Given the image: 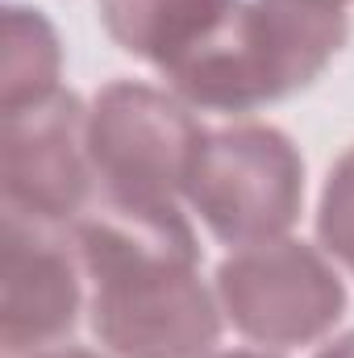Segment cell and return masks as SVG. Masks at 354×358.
Masks as SVG:
<instances>
[{"instance_id":"cell-1","label":"cell","mask_w":354,"mask_h":358,"mask_svg":"<svg viewBox=\"0 0 354 358\" xmlns=\"http://www.w3.org/2000/svg\"><path fill=\"white\" fill-rule=\"evenodd\" d=\"M92 329L117 358H204L221 321L204 292L192 225L176 208L104 204L80 221Z\"/></svg>"},{"instance_id":"cell-2","label":"cell","mask_w":354,"mask_h":358,"mask_svg":"<svg viewBox=\"0 0 354 358\" xmlns=\"http://www.w3.org/2000/svg\"><path fill=\"white\" fill-rule=\"evenodd\" d=\"M346 34L351 21L334 0H234L167 80L196 108L250 113L309 88Z\"/></svg>"},{"instance_id":"cell-3","label":"cell","mask_w":354,"mask_h":358,"mask_svg":"<svg viewBox=\"0 0 354 358\" xmlns=\"http://www.w3.org/2000/svg\"><path fill=\"white\" fill-rule=\"evenodd\" d=\"M200 142V121L159 88L121 80L108 84L92 104L88 155L104 187V204L176 208Z\"/></svg>"},{"instance_id":"cell-4","label":"cell","mask_w":354,"mask_h":358,"mask_svg":"<svg viewBox=\"0 0 354 358\" xmlns=\"http://www.w3.org/2000/svg\"><path fill=\"white\" fill-rule=\"evenodd\" d=\"M183 196L225 246H259L296 225L304 204V163L275 125H234L204 134Z\"/></svg>"},{"instance_id":"cell-5","label":"cell","mask_w":354,"mask_h":358,"mask_svg":"<svg viewBox=\"0 0 354 358\" xmlns=\"http://www.w3.org/2000/svg\"><path fill=\"white\" fill-rule=\"evenodd\" d=\"M234 329L259 346H309L346 313V287L304 242H259L217 267Z\"/></svg>"},{"instance_id":"cell-6","label":"cell","mask_w":354,"mask_h":358,"mask_svg":"<svg viewBox=\"0 0 354 358\" xmlns=\"http://www.w3.org/2000/svg\"><path fill=\"white\" fill-rule=\"evenodd\" d=\"M88 117L71 92H55L42 104L4 113L0 179L4 208L25 221L59 225L88 208L92 196Z\"/></svg>"},{"instance_id":"cell-7","label":"cell","mask_w":354,"mask_h":358,"mask_svg":"<svg viewBox=\"0 0 354 358\" xmlns=\"http://www.w3.org/2000/svg\"><path fill=\"white\" fill-rule=\"evenodd\" d=\"M80 317V275L55 225L4 213V321L8 355L63 342Z\"/></svg>"},{"instance_id":"cell-8","label":"cell","mask_w":354,"mask_h":358,"mask_svg":"<svg viewBox=\"0 0 354 358\" xmlns=\"http://www.w3.org/2000/svg\"><path fill=\"white\" fill-rule=\"evenodd\" d=\"M229 4L234 0H96L108 38L163 76L217 29Z\"/></svg>"},{"instance_id":"cell-9","label":"cell","mask_w":354,"mask_h":358,"mask_svg":"<svg viewBox=\"0 0 354 358\" xmlns=\"http://www.w3.org/2000/svg\"><path fill=\"white\" fill-rule=\"evenodd\" d=\"M59 38L50 21L38 8H8L4 13V63H0V88H4V113L42 104L55 96L59 80Z\"/></svg>"},{"instance_id":"cell-10","label":"cell","mask_w":354,"mask_h":358,"mask_svg":"<svg viewBox=\"0 0 354 358\" xmlns=\"http://www.w3.org/2000/svg\"><path fill=\"white\" fill-rule=\"evenodd\" d=\"M317 234H321V246L346 271H354V150H346L325 179Z\"/></svg>"},{"instance_id":"cell-11","label":"cell","mask_w":354,"mask_h":358,"mask_svg":"<svg viewBox=\"0 0 354 358\" xmlns=\"http://www.w3.org/2000/svg\"><path fill=\"white\" fill-rule=\"evenodd\" d=\"M317 358H354V334H346V338L334 342V346H325Z\"/></svg>"},{"instance_id":"cell-12","label":"cell","mask_w":354,"mask_h":358,"mask_svg":"<svg viewBox=\"0 0 354 358\" xmlns=\"http://www.w3.org/2000/svg\"><path fill=\"white\" fill-rule=\"evenodd\" d=\"M42 358H96L88 350H63V355H42Z\"/></svg>"},{"instance_id":"cell-13","label":"cell","mask_w":354,"mask_h":358,"mask_svg":"<svg viewBox=\"0 0 354 358\" xmlns=\"http://www.w3.org/2000/svg\"><path fill=\"white\" fill-rule=\"evenodd\" d=\"M217 358H267V355H250V350H234V355H217Z\"/></svg>"},{"instance_id":"cell-14","label":"cell","mask_w":354,"mask_h":358,"mask_svg":"<svg viewBox=\"0 0 354 358\" xmlns=\"http://www.w3.org/2000/svg\"><path fill=\"white\" fill-rule=\"evenodd\" d=\"M334 4H346V0H334Z\"/></svg>"}]
</instances>
